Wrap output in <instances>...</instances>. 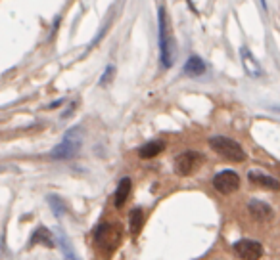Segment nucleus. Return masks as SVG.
Masks as SVG:
<instances>
[{"label": "nucleus", "instance_id": "nucleus-6", "mask_svg": "<svg viewBox=\"0 0 280 260\" xmlns=\"http://www.w3.org/2000/svg\"><path fill=\"white\" fill-rule=\"evenodd\" d=\"M213 188L222 195H228V193H234L240 188V178L232 170H222L213 178Z\"/></svg>", "mask_w": 280, "mask_h": 260}, {"label": "nucleus", "instance_id": "nucleus-3", "mask_svg": "<svg viewBox=\"0 0 280 260\" xmlns=\"http://www.w3.org/2000/svg\"><path fill=\"white\" fill-rule=\"evenodd\" d=\"M94 241L106 251L116 249L121 241V228L116 224H100L94 230Z\"/></svg>", "mask_w": 280, "mask_h": 260}, {"label": "nucleus", "instance_id": "nucleus-2", "mask_svg": "<svg viewBox=\"0 0 280 260\" xmlns=\"http://www.w3.org/2000/svg\"><path fill=\"white\" fill-rule=\"evenodd\" d=\"M81 146H82L81 130H71V132L66 134L64 142L58 144V146L52 149L50 157L52 159H71L81 151Z\"/></svg>", "mask_w": 280, "mask_h": 260}, {"label": "nucleus", "instance_id": "nucleus-11", "mask_svg": "<svg viewBox=\"0 0 280 260\" xmlns=\"http://www.w3.org/2000/svg\"><path fill=\"white\" fill-rule=\"evenodd\" d=\"M165 149V144L162 140H154V142H148L138 149V155L140 159H154L158 157L162 151Z\"/></svg>", "mask_w": 280, "mask_h": 260}, {"label": "nucleus", "instance_id": "nucleus-12", "mask_svg": "<svg viewBox=\"0 0 280 260\" xmlns=\"http://www.w3.org/2000/svg\"><path fill=\"white\" fill-rule=\"evenodd\" d=\"M130 188H132V182L128 176H125L123 180L119 182V186H117V192H116V207L117 209H121L125 201H127L128 193H130Z\"/></svg>", "mask_w": 280, "mask_h": 260}, {"label": "nucleus", "instance_id": "nucleus-4", "mask_svg": "<svg viewBox=\"0 0 280 260\" xmlns=\"http://www.w3.org/2000/svg\"><path fill=\"white\" fill-rule=\"evenodd\" d=\"M158 21H160V46H162V63L164 67L173 65V44L167 29V17H165V8L158 10Z\"/></svg>", "mask_w": 280, "mask_h": 260}, {"label": "nucleus", "instance_id": "nucleus-5", "mask_svg": "<svg viewBox=\"0 0 280 260\" xmlns=\"http://www.w3.org/2000/svg\"><path fill=\"white\" fill-rule=\"evenodd\" d=\"M204 163V155L196 151H184L175 159V172L180 176H188Z\"/></svg>", "mask_w": 280, "mask_h": 260}, {"label": "nucleus", "instance_id": "nucleus-16", "mask_svg": "<svg viewBox=\"0 0 280 260\" xmlns=\"http://www.w3.org/2000/svg\"><path fill=\"white\" fill-rule=\"evenodd\" d=\"M56 234H58V241H60V245H62V251H64L66 259H68V260H79V259H75V257H73V247H71V241L68 239V236L64 234V230H58Z\"/></svg>", "mask_w": 280, "mask_h": 260}, {"label": "nucleus", "instance_id": "nucleus-17", "mask_svg": "<svg viewBox=\"0 0 280 260\" xmlns=\"http://www.w3.org/2000/svg\"><path fill=\"white\" fill-rule=\"evenodd\" d=\"M48 201H50V207H52L54 215L56 216L64 215V201H62L60 197H56V195H48Z\"/></svg>", "mask_w": 280, "mask_h": 260}, {"label": "nucleus", "instance_id": "nucleus-7", "mask_svg": "<svg viewBox=\"0 0 280 260\" xmlns=\"http://www.w3.org/2000/svg\"><path fill=\"white\" fill-rule=\"evenodd\" d=\"M234 251L242 260H259L263 257V247L254 239H240L234 243Z\"/></svg>", "mask_w": 280, "mask_h": 260}, {"label": "nucleus", "instance_id": "nucleus-13", "mask_svg": "<svg viewBox=\"0 0 280 260\" xmlns=\"http://www.w3.org/2000/svg\"><path fill=\"white\" fill-rule=\"evenodd\" d=\"M182 73L188 75V77H200V75L206 73V65H204V61H202L198 56H192L186 61V65H184V69H182Z\"/></svg>", "mask_w": 280, "mask_h": 260}, {"label": "nucleus", "instance_id": "nucleus-15", "mask_svg": "<svg viewBox=\"0 0 280 260\" xmlns=\"http://www.w3.org/2000/svg\"><path fill=\"white\" fill-rule=\"evenodd\" d=\"M128 222H130V234L132 236H138V232L142 230V224H144V213L142 209H132L130 215H128Z\"/></svg>", "mask_w": 280, "mask_h": 260}, {"label": "nucleus", "instance_id": "nucleus-10", "mask_svg": "<svg viewBox=\"0 0 280 260\" xmlns=\"http://www.w3.org/2000/svg\"><path fill=\"white\" fill-rule=\"evenodd\" d=\"M248 209H250V215L256 220H270L272 218V209L263 201H252L248 205Z\"/></svg>", "mask_w": 280, "mask_h": 260}, {"label": "nucleus", "instance_id": "nucleus-19", "mask_svg": "<svg viewBox=\"0 0 280 260\" xmlns=\"http://www.w3.org/2000/svg\"><path fill=\"white\" fill-rule=\"evenodd\" d=\"M261 6H263V10H267V0H261Z\"/></svg>", "mask_w": 280, "mask_h": 260}, {"label": "nucleus", "instance_id": "nucleus-18", "mask_svg": "<svg viewBox=\"0 0 280 260\" xmlns=\"http://www.w3.org/2000/svg\"><path fill=\"white\" fill-rule=\"evenodd\" d=\"M114 73H116V69H114V65H110V67L106 69L104 77H102V86H104V84H108V82L112 80V77H114Z\"/></svg>", "mask_w": 280, "mask_h": 260}, {"label": "nucleus", "instance_id": "nucleus-8", "mask_svg": "<svg viewBox=\"0 0 280 260\" xmlns=\"http://www.w3.org/2000/svg\"><path fill=\"white\" fill-rule=\"evenodd\" d=\"M240 56H242V63H244L246 73H248L250 77H261V75H263V69L259 65V61L252 56V52H250L248 48H242Z\"/></svg>", "mask_w": 280, "mask_h": 260}, {"label": "nucleus", "instance_id": "nucleus-1", "mask_svg": "<svg viewBox=\"0 0 280 260\" xmlns=\"http://www.w3.org/2000/svg\"><path fill=\"white\" fill-rule=\"evenodd\" d=\"M210 146L215 153H219L226 161L242 163L246 159V151L242 149V146L238 142L230 140V138H226V136H213L210 140Z\"/></svg>", "mask_w": 280, "mask_h": 260}, {"label": "nucleus", "instance_id": "nucleus-9", "mask_svg": "<svg viewBox=\"0 0 280 260\" xmlns=\"http://www.w3.org/2000/svg\"><path fill=\"white\" fill-rule=\"evenodd\" d=\"M248 178L252 184H256V186H261V188H267V190H280V184L276 178H272V176H267V174H261L259 170H252L250 174H248Z\"/></svg>", "mask_w": 280, "mask_h": 260}, {"label": "nucleus", "instance_id": "nucleus-14", "mask_svg": "<svg viewBox=\"0 0 280 260\" xmlns=\"http://www.w3.org/2000/svg\"><path fill=\"white\" fill-rule=\"evenodd\" d=\"M36 243H40V245H46V247H54V241H52V238H50V232L48 230H44V228H38L35 234H33V238H31V241H29V247H35Z\"/></svg>", "mask_w": 280, "mask_h": 260}]
</instances>
